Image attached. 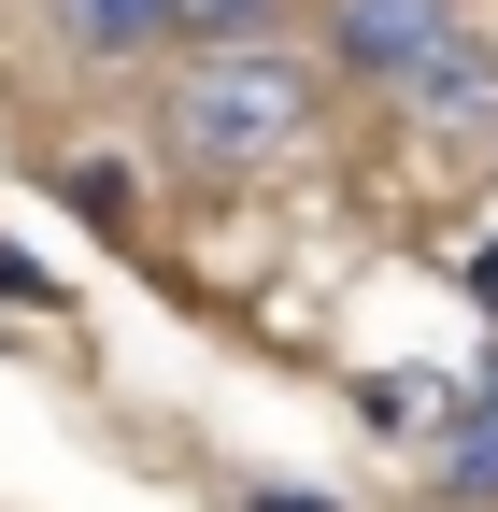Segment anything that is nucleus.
<instances>
[{
	"label": "nucleus",
	"mask_w": 498,
	"mask_h": 512,
	"mask_svg": "<svg viewBox=\"0 0 498 512\" xmlns=\"http://www.w3.org/2000/svg\"><path fill=\"white\" fill-rule=\"evenodd\" d=\"M57 43L72 57H157V43H185V0H57Z\"/></svg>",
	"instance_id": "4"
},
{
	"label": "nucleus",
	"mask_w": 498,
	"mask_h": 512,
	"mask_svg": "<svg viewBox=\"0 0 498 512\" xmlns=\"http://www.w3.org/2000/svg\"><path fill=\"white\" fill-rule=\"evenodd\" d=\"M185 43H285V0H185Z\"/></svg>",
	"instance_id": "7"
},
{
	"label": "nucleus",
	"mask_w": 498,
	"mask_h": 512,
	"mask_svg": "<svg viewBox=\"0 0 498 512\" xmlns=\"http://www.w3.org/2000/svg\"><path fill=\"white\" fill-rule=\"evenodd\" d=\"M399 114H427V128H470V114H498V43L470 29L456 57H427V72H413V100Z\"/></svg>",
	"instance_id": "5"
},
{
	"label": "nucleus",
	"mask_w": 498,
	"mask_h": 512,
	"mask_svg": "<svg viewBox=\"0 0 498 512\" xmlns=\"http://www.w3.org/2000/svg\"><path fill=\"white\" fill-rule=\"evenodd\" d=\"M356 413L385 427V441H413V427H456V384H413V370H370V384H356Z\"/></svg>",
	"instance_id": "6"
},
{
	"label": "nucleus",
	"mask_w": 498,
	"mask_h": 512,
	"mask_svg": "<svg viewBox=\"0 0 498 512\" xmlns=\"http://www.w3.org/2000/svg\"><path fill=\"white\" fill-rule=\"evenodd\" d=\"M0 299H57V285H43V256H15V242H0Z\"/></svg>",
	"instance_id": "9"
},
{
	"label": "nucleus",
	"mask_w": 498,
	"mask_h": 512,
	"mask_svg": "<svg viewBox=\"0 0 498 512\" xmlns=\"http://www.w3.org/2000/svg\"><path fill=\"white\" fill-rule=\"evenodd\" d=\"M456 43H470L456 0H314V57L342 86H370V100H413V72L456 57Z\"/></svg>",
	"instance_id": "2"
},
{
	"label": "nucleus",
	"mask_w": 498,
	"mask_h": 512,
	"mask_svg": "<svg viewBox=\"0 0 498 512\" xmlns=\"http://www.w3.org/2000/svg\"><path fill=\"white\" fill-rule=\"evenodd\" d=\"M242 512H328V498H285V484H242Z\"/></svg>",
	"instance_id": "10"
},
{
	"label": "nucleus",
	"mask_w": 498,
	"mask_h": 512,
	"mask_svg": "<svg viewBox=\"0 0 498 512\" xmlns=\"http://www.w3.org/2000/svg\"><path fill=\"white\" fill-rule=\"evenodd\" d=\"M456 299H470V313H484V328H498V228H484V242H470V256H456Z\"/></svg>",
	"instance_id": "8"
},
{
	"label": "nucleus",
	"mask_w": 498,
	"mask_h": 512,
	"mask_svg": "<svg viewBox=\"0 0 498 512\" xmlns=\"http://www.w3.org/2000/svg\"><path fill=\"white\" fill-rule=\"evenodd\" d=\"M328 57L314 43H185L157 72V157L200 171V185H271L314 157L328 128Z\"/></svg>",
	"instance_id": "1"
},
{
	"label": "nucleus",
	"mask_w": 498,
	"mask_h": 512,
	"mask_svg": "<svg viewBox=\"0 0 498 512\" xmlns=\"http://www.w3.org/2000/svg\"><path fill=\"white\" fill-rule=\"evenodd\" d=\"M442 498L456 512H498V342L456 370V427H442Z\"/></svg>",
	"instance_id": "3"
}]
</instances>
